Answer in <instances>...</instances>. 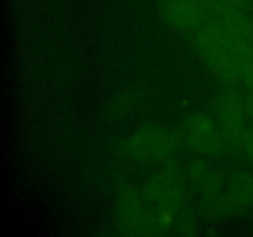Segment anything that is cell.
Returning a JSON list of instances; mask_svg holds the SVG:
<instances>
[{
    "mask_svg": "<svg viewBox=\"0 0 253 237\" xmlns=\"http://www.w3.org/2000/svg\"><path fill=\"white\" fill-rule=\"evenodd\" d=\"M138 100H140V96L136 91H123V93L118 94L109 104V115L113 118H123V116L128 115L131 111L135 110Z\"/></svg>",
    "mask_w": 253,
    "mask_h": 237,
    "instance_id": "obj_10",
    "label": "cell"
},
{
    "mask_svg": "<svg viewBox=\"0 0 253 237\" xmlns=\"http://www.w3.org/2000/svg\"><path fill=\"white\" fill-rule=\"evenodd\" d=\"M187 177L175 159L163 163L141 187L146 204L155 215L161 234L174 226L175 220L187 210Z\"/></svg>",
    "mask_w": 253,
    "mask_h": 237,
    "instance_id": "obj_2",
    "label": "cell"
},
{
    "mask_svg": "<svg viewBox=\"0 0 253 237\" xmlns=\"http://www.w3.org/2000/svg\"><path fill=\"white\" fill-rule=\"evenodd\" d=\"M188 184L198 194L200 201L216 197L225 183V172L210 164L203 157L195 158L185 169Z\"/></svg>",
    "mask_w": 253,
    "mask_h": 237,
    "instance_id": "obj_9",
    "label": "cell"
},
{
    "mask_svg": "<svg viewBox=\"0 0 253 237\" xmlns=\"http://www.w3.org/2000/svg\"><path fill=\"white\" fill-rule=\"evenodd\" d=\"M215 120L226 140L230 151L240 148L247 130L245 96L232 85L217 93L214 101Z\"/></svg>",
    "mask_w": 253,
    "mask_h": 237,
    "instance_id": "obj_7",
    "label": "cell"
},
{
    "mask_svg": "<svg viewBox=\"0 0 253 237\" xmlns=\"http://www.w3.org/2000/svg\"><path fill=\"white\" fill-rule=\"evenodd\" d=\"M157 5L163 20L185 35L208 20L204 0H157Z\"/></svg>",
    "mask_w": 253,
    "mask_h": 237,
    "instance_id": "obj_8",
    "label": "cell"
},
{
    "mask_svg": "<svg viewBox=\"0 0 253 237\" xmlns=\"http://www.w3.org/2000/svg\"><path fill=\"white\" fill-rule=\"evenodd\" d=\"M203 214L215 220L237 217L253 210V173L250 170H229L216 197L200 201Z\"/></svg>",
    "mask_w": 253,
    "mask_h": 237,
    "instance_id": "obj_4",
    "label": "cell"
},
{
    "mask_svg": "<svg viewBox=\"0 0 253 237\" xmlns=\"http://www.w3.org/2000/svg\"><path fill=\"white\" fill-rule=\"evenodd\" d=\"M187 36L215 78L227 85L242 81L253 61V11L210 17Z\"/></svg>",
    "mask_w": 253,
    "mask_h": 237,
    "instance_id": "obj_1",
    "label": "cell"
},
{
    "mask_svg": "<svg viewBox=\"0 0 253 237\" xmlns=\"http://www.w3.org/2000/svg\"><path fill=\"white\" fill-rule=\"evenodd\" d=\"M183 145L180 131L162 123L141 125L119 142L124 158L138 164H158L175 158Z\"/></svg>",
    "mask_w": 253,
    "mask_h": 237,
    "instance_id": "obj_3",
    "label": "cell"
},
{
    "mask_svg": "<svg viewBox=\"0 0 253 237\" xmlns=\"http://www.w3.org/2000/svg\"><path fill=\"white\" fill-rule=\"evenodd\" d=\"M115 216L119 229L130 236L160 235L155 215L146 204L141 188L123 180L118 184L115 195Z\"/></svg>",
    "mask_w": 253,
    "mask_h": 237,
    "instance_id": "obj_5",
    "label": "cell"
},
{
    "mask_svg": "<svg viewBox=\"0 0 253 237\" xmlns=\"http://www.w3.org/2000/svg\"><path fill=\"white\" fill-rule=\"evenodd\" d=\"M240 148H241L244 155L246 156L247 160L251 163L253 167V125L247 127L244 138H242Z\"/></svg>",
    "mask_w": 253,
    "mask_h": 237,
    "instance_id": "obj_11",
    "label": "cell"
},
{
    "mask_svg": "<svg viewBox=\"0 0 253 237\" xmlns=\"http://www.w3.org/2000/svg\"><path fill=\"white\" fill-rule=\"evenodd\" d=\"M180 133L183 143L199 157L216 158L230 151L216 120L203 111L188 114Z\"/></svg>",
    "mask_w": 253,
    "mask_h": 237,
    "instance_id": "obj_6",
    "label": "cell"
}]
</instances>
